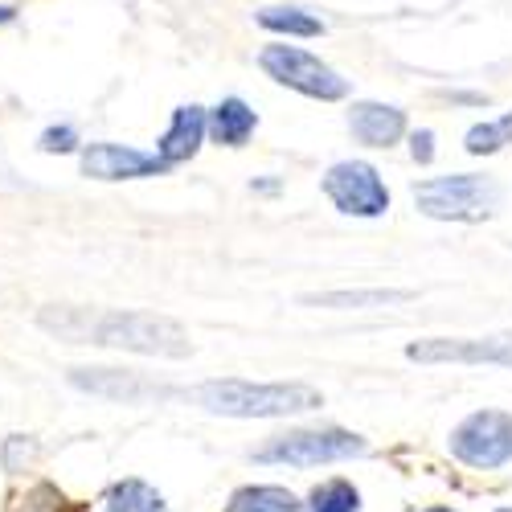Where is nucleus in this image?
I'll use <instances>...</instances> for the list:
<instances>
[{
  "instance_id": "obj_1",
  "label": "nucleus",
  "mask_w": 512,
  "mask_h": 512,
  "mask_svg": "<svg viewBox=\"0 0 512 512\" xmlns=\"http://www.w3.org/2000/svg\"><path fill=\"white\" fill-rule=\"evenodd\" d=\"M37 324L74 340V345H107V349H127L144 357H189L193 340L189 332L156 312H95V308H46Z\"/></svg>"
},
{
  "instance_id": "obj_2",
  "label": "nucleus",
  "mask_w": 512,
  "mask_h": 512,
  "mask_svg": "<svg viewBox=\"0 0 512 512\" xmlns=\"http://www.w3.org/2000/svg\"><path fill=\"white\" fill-rule=\"evenodd\" d=\"M193 402H201L209 414H230V418H283V414H304L320 410L324 394L304 386V381H205L193 390Z\"/></svg>"
},
{
  "instance_id": "obj_3",
  "label": "nucleus",
  "mask_w": 512,
  "mask_h": 512,
  "mask_svg": "<svg viewBox=\"0 0 512 512\" xmlns=\"http://www.w3.org/2000/svg\"><path fill=\"white\" fill-rule=\"evenodd\" d=\"M414 201L426 218L443 222H484L500 201V185L476 173H455V177H435L414 185Z\"/></svg>"
},
{
  "instance_id": "obj_4",
  "label": "nucleus",
  "mask_w": 512,
  "mask_h": 512,
  "mask_svg": "<svg viewBox=\"0 0 512 512\" xmlns=\"http://www.w3.org/2000/svg\"><path fill=\"white\" fill-rule=\"evenodd\" d=\"M259 66L279 87H291V91L320 99V103H340L349 95V78H340L332 66H324L316 54H308L300 46H267L259 54Z\"/></svg>"
},
{
  "instance_id": "obj_5",
  "label": "nucleus",
  "mask_w": 512,
  "mask_h": 512,
  "mask_svg": "<svg viewBox=\"0 0 512 512\" xmlns=\"http://www.w3.org/2000/svg\"><path fill=\"white\" fill-rule=\"evenodd\" d=\"M369 443L349 431H287L275 435L254 451L259 463H287V467H320V463H340V459H357L365 455Z\"/></svg>"
},
{
  "instance_id": "obj_6",
  "label": "nucleus",
  "mask_w": 512,
  "mask_h": 512,
  "mask_svg": "<svg viewBox=\"0 0 512 512\" xmlns=\"http://www.w3.org/2000/svg\"><path fill=\"white\" fill-rule=\"evenodd\" d=\"M451 455L467 467H504L512 459V414L476 410L451 431Z\"/></svg>"
},
{
  "instance_id": "obj_7",
  "label": "nucleus",
  "mask_w": 512,
  "mask_h": 512,
  "mask_svg": "<svg viewBox=\"0 0 512 512\" xmlns=\"http://www.w3.org/2000/svg\"><path fill=\"white\" fill-rule=\"evenodd\" d=\"M324 193L328 201L349 213V218H381L390 209V189L381 173L365 160H340L324 173Z\"/></svg>"
},
{
  "instance_id": "obj_8",
  "label": "nucleus",
  "mask_w": 512,
  "mask_h": 512,
  "mask_svg": "<svg viewBox=\"0 0 512 512\" xmlns=\"http://www.w3.org/2000/svg\"><path fill=\"white\" fill-rule=\"evenodd\" d=\"M410 361L418 365H508L512 369V336H431V340H414L406 349Z\"/></svg>"
},
{
  "instance_id": "obj_9",
  "label": "nucleus",
  "mask_w": 512,
  "mask_h": 512,
  "mask_svg": "<svg viewBox=\"0 0 512 512\" xmlns=\"http://www.w3.org/2000/svg\"><path fill=\"white\" fill-rule=\"evenodd\" d=\"M173 164H164L156 152H140L127 144H87L82 148V177L91 181H140V177H164Z\"/></svg>"
},
{
  "instance_id": "obj_10",
  "label": "nucleus",
  "mask_w": 512,
  "mask_h": 512,
  "mask_svg": "<svg viewBox=\"0 0 512 512\" xmlns=\"http://www.w3.org/2000/svg\"><path fill=\"white\" fill-rule=\"evenodd\" d=\"M349 127H353V136L369 148H390L402 140L406 132V111L398 107H386V103H357L349 111Z\"/></svg>"
},
{
  "instance_id": "obj_11",
  "label": "nucleus",
  "mask_w": 512,
  "mask_h": 512,
  "mask_svg": "<svg viewBox=\"0 0 512 512\" xmlns=\"http://www.w3.org/2000/svg\"><path fill=\"white\" fill-rule=\"evenodd\" d=\"M201 140H205V111L201 107H177L173 111V123H168V132L160 136V144H156V156L164 160V164H181V160H193L197 156V148H201Z\"/></svg>"
},
{
  "instance_id": "obj_12",
  "label": "nucleus",
  "mask_w": 512,
  "mask_h": 512,
  "mask_svg": "<svg viewBox=\"0 0 512 512\" xmlns=\"http://www.w3.org/2000/svg\"><path fill=\"white\" fill-rule=\"evenodd\" d=\"M254 127H259V115L250 111V103H242L234 95L222 99L218 107L205 115V132L218 140V144H226V148H242L254 136Z\"/></svg>"
},
{
  "instance_id": "obj_13",
  "label": "nucleus",
  "mask_w": 512,
  "mask_h": 512,
  "mask_svg": "<svg viewBox=\"0 0 512 512\" xmlns=\"http://www.w3.org/2000/svg\"><path fill=\"white\" fill-rule=\"evenodd\" d=\"M410 291H386V287H373V291H324V295H304V304L312 308H336V312H349V308H381V304H406Z\"/></svg>"
},
{
  "instance_id": "obj_14",
  "label": "nucleus",
  "mask_w": 512,
  "mask_h": 512,
  "mask_svg": "<svg viewBox=\"0 0 512 512\" xmlns=\"http://www.w3.org/2000/svg\"><path fill=\"white\" fill-rule=\"evenodd\" d=\"M300 496L287 492V488H275V484H259V488H238L230 496V508L226 512H300Z\"/></svg>"
},
{
  "instance_id": "obj_15",
  "label": "nucleus",
  "mask_w": 512,
  "mask_h": 512,
  "mask_svg": "<svg viewBox=\"0 0 512 512\" xmlns=\"http://www.w3.org/2000/svg\"><path fill=\"white\" fill-rule=\"evenodd\" d=\"M107 512H164V496L144 480H119L107 496Z\"/></svg>"
},
{
  "instance_id": "obj_16",
  "label": "nucleus",
  "mask_w": 512,
  "mask_h": 512,
  "mask_svg": "<svg viewBox=\"0 0 512 512\" xmlns=\"http://www.w3.org/2000/svg\"><path fill=\"white\" fill-rule=\"evenodd\" d=\"M259 25L271 33H287V37H320L324 33V21L304 9H259Z\"/></svg>"
},
{
  "instance_id": "obj_17",
  "label": "nucleus",
  "mask_w": 512,
  "mask_h": 512,
  "mask_svg": "<svg viewBox=\"0 0 512 512\" xmlns=\"http://www.w3.org/2000/svg\"><path fill=\"white\" fill-rule=\"evenodd\" d=\"M308 508L312 512H361V492L349 480H328L312 488Z\"/></svg>"
},
{
  "instance_id": "obj_18",
  "label": "nucleus",
  "mask_w": 512,
  "mask_h": 512,
  "mask_svg": "<svg viewBox=\"0 0 512 512\" xmlns=\"http://www.w3.org/2000/svg\"><path fill=\"white\" fill-rule=\"evenodd\" d=\"M504 144H512V111L500 115V119H492V123H476L472 132L463 136V148L472 152V156H492Z\"/></svg>"
},
{
  "instance_id": "obj_19",
  "label": "nucleus",
  "mask_w": 512,
  "mask_h": 512,
  "mask_svg": "<svg viewBox=\"0 0 512 512\" xmlns=\"http://www.w3.org/2000/svg\"><path fill=\"white\" fill-rule=\"evenodd\" d=\"M17 512H70V508H66V500H62V492H58V488L37 484V488H29V492L21 496Z\"/></svg>"
},
{
  "instance_id": "obj_20",
  "label": "nucleus",
  "mask_w": 512,
  "mask_h": 512,
  "mask_svg": "<svg viewBox=\"0 0 512 512\" xmlns=\"http://www.w3.org/2000/svg\"><path fill=\"white\" fill-rule=\"evenodd\" d=\"M78 144V132L74 127H50V132H41V152H74Z\"/></svg>"
},
{
  "instance_id": "obj_21",
  "label": "nucleus",
  "mask_w": 512,
  "mask_h": 512,
  "mask_svg": "<svg viewBox=\"0 0 512 512\" xmlns=\"http://www.w3.org/2000/svg\"><path fill=\"white\" fill-rule=\"evenodd\" d=\"M410 152H414L418 164H431L435 160V132H431V127H422V132L410 136Z\"/></svg>"
},
{
  "instance_id": "obj_22",
  "label": "nucleus",
  "mask_w": 512,
  "mask_h": 512,
  "mask_svg": "<svg viewBox=\"0 0 512 512\" xmlns=\"http://www.w3.org/2000/svg\"><path fill=\"white\" fill-rule=\"evenodd\" d=\"M13 17H17V9H13V5H0V25H9Z\"/></svg>"
},
{
  "instance_id": "obj_23",
  "label": "nucleus",
  "mask_w": 512,
  "mask_h": 512,
  "mask_svg": "<svg viewBox=\"0 0 512 512\" xmlns=\"http://www.w3.org/2000/svg\"><path fill=\"white\" fill-rule=\"evenodd\" d=\"M426 512H455V508H426Z\"/></svg>"
},
{
  "instance_id": "obj_24",
  "label": "nucleus",
  "mask_w": 512,
  "mask_h": 512,
  "mask_svg": "<svg viewBox=\"0 0 512 512\" xmlns=\"http://www.w3.org/2000/svg\"><path fill=\"white\" fill-rule=\"evenodd\" d=\"M496 512H512V508H496Z\"/></svg>"
}]
</instances>
